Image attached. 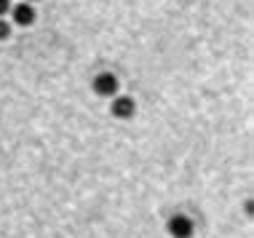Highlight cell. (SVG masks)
<instances>
[{
  "label": "cell",
  "instance_id": "52a82bcc",
  "mask_svg": "<svg viewBox=\"0 0 254 238\" xmlns=\"http://www.w3.org/2000/svg\"><path fill=\"white\" fill-rule=\"evenodd\" d=\"M24 3H32V0H24Z\"/></svg>",
  "mask_w": 254,
  "mask_h": 238
},
{
  "label": "cell",
  "instance_id": "3957f363",
  "mask_svg": "<svg viewBox=\"0 0 254 238\" xmlns=\"http://www.w3.org/2000/svg\"><path fill=\"white\" fill-rule=\"evenodd\" d=\"M113 115L115 118H121V120H128V118H134V113H136V105H134V99L131 97H118V99H113Z\"/></svg>",
  "mask_w": 254,
  "mask_h": 238
},
{
  "label": "cell",
  "instance_id": "7a4b0ae2",
  "mask_svg": "<svg viewBox=\"0 0 254 238\" xmlns=\"http://www.w3.org/2000/svg\"><path fill=\"white\" fill-rule=\"evenodd\" d=\"M169 236L171 238H193V220L185 214H174L169 220Z\"/></svg>",
  "mask_w": 254,
  "mask_h": 238
},
{
  "label": "cell",
  "instance_id": "5b68a950",
  "mask_svg": "<svg viewBox=\"0 0 254 238\" xmlns=\"http://www.w3.org/2000/svg\"><path fill=\"white\" fill-rule=\"evenodd\" d=\"M8 35H11V24L5 22L3 16H0V40H5V38H8Z\"/></svg>",
  "mask_w": 254,
  "mask_h": 238
},
{
  "label": "cell",
  "instance_id": "277c9868",
  "mask_svg": "<svg viewBox=\"0 0 254 238\" xmlns=\"http://www.w3.org/2000/svg\"><path fill=\"white\" fill-rule=\"evenodd\" d=\"M13 22H16L19 27H30V24H35V8H32L30 3H19V5H13Z\"/></svg>",
  "mask_w": 254,
  "mask_h": 238
},
{
  "label": "cell",
  "instance_id": "6da1fadb",
  "mask_svg": "<svg viewBox=\"0 0 254 238\" xmlns=\"http://www.w3.org/2000/svg\"><path fill=\"white\" fill-rule=\"evenodd\" d=\"M91 88L99 97H113V94L118 91V78H115L113 72H99V75L91 80Z\"/></svg>",
  "mask_w": 254,
  "mask_h": 238
},
{
  "label": "cell",
  "instance_id": "8992f818",
  "mask_svg": "<svg viewBox=\"0 0 254 238\" xmlns=\"http://www.w3.org/2000/svg\"><path fill=\"white\" fill-rule=\"evenodd\" d=\"M8 11H11V0H0V16H5Z\"/></svg>",
  "mask_w": 254,
  "mask_h": 238
}]
</instances>
